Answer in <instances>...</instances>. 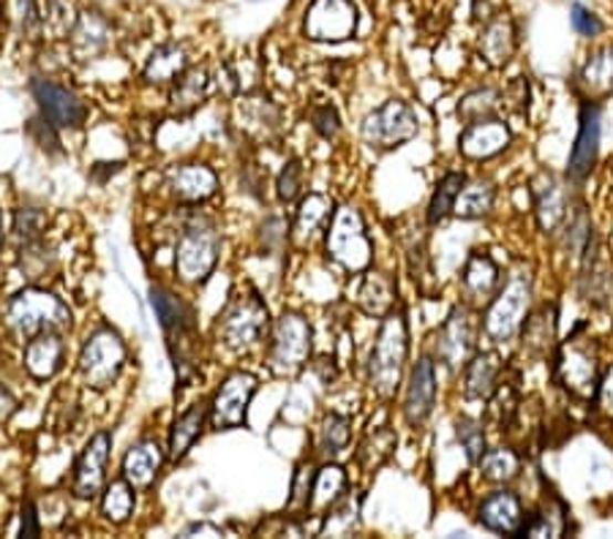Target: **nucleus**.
Instances as JSON below:
<instances>
[{"mask_svg":"<svg viewBox=\"0 0 613 539\" xmlns=\"http://www.w3.org/2000/svg\"><path fill=\"white\" fill-rule=\"evenodd\" d=\"M409 357V328L404 311H391L382 319L374 349L368 357V382L380 398H391L404 376Z\"/></svg>","mask_w":613,"mask_h":539,"instance_id":"obj_1","label":"nucleus"},{"mask_svg":"<svg viewBox=\"0 0 613 539\" xmlns=\"http://www.w3.org/2000/svg\"><path fill=\"white\" fill-rule=\"evenodd\" d=\"M6 319H9V328L25 341L41 333H69L74 324L72 308L46 289L37 287L22 289L11 298Z\"/></svg>","mask_w":613,"mask_h":539,"instance_id":"obj_2","label":"nucleus"},{"mask_svg":"<svg viewBox=\"0 0 613 539\" xmlns=\"http://www.w3.org/2000/svg\"><path fill=\"white\" fill-rule=\"evenodd\" d=\"M153 311H156L158 322H162L164 335H167L169 354L175 360V371H178L180 384L186 387V382L194 373V346H197V313L194 308L180 300L178 294L169 292L164 287H153L150 292Z\"/></svg>","mask_w":613,"mask_h":539,"instance_id":"obj_3","label":"nucleus"},{"mask_svg":"<svg viewBox=\"0 0 613 539\" xmlns=\"http://www.w3.org/2000/svg\"><path fill=\"white\" fill-rule=\"evenodd\" d=\"M325 248L328 257L346 272H363L371 268L374 242H371L368 229H365V221L357 207L341 205L333 213L325 235Z\"/></svg>","mask_w":613,"mask_h":539,"instance_id":"obj_4","label":"nucleus"},{"mask_svg":"<svg viewBox=\"0 0 613 539\" xmlns=\"http://www.w3.org/2000/svg\"><path fill=\"white\" fill-rule=\"evenodd\" d=\"M221 253V235L208 218H191L175 246V272L183 283L208 281Z\"/></svg>","mask_w":613,"mask_h":539,"instance_id":"obj_5","label":"nucleus"},{"mask_svg":"<svg viewBox=\"0 0 613 539\" xmlns=\"http://www.w3.org/2000/svg\"><path fill=\"white\" fill-rule=\"evenodd\" d=\"M314 346V330L298 311H284L270 328L268 363L279 376H294L305 369Z\"/></svg>","mask_w":613,"mask_h":539,"instance_id":"obj_6","label":"nucleus"},{"mask_svg":"<svg viewBox=\"0 0 613 539\" xmlns=\"http://www.w3.org/2000/svg\"><path fill=\"white\" fill-rule=\"evenodd\" d=\"M553 376L570 395L592 401L600 384V354L592 338H581L578 333L570 335V341L559 346Z\"/></svg>","mask_w":613,"mask_h":539,"instance_id":"obj_7","label":"nucleus"},{"mask_svg":"<svg viewBox=\"0 0 613 539\" xmlns=\"http://www.w3.org/2000/svg\"><path fill=\"white\" fill-rule=\"evenodd\" d=\"M529 303H532V278L529 272L516 270L507 278L502 292L488 305L486 335L497 343L510 341L527 322Z\"/></svg>","mask_w":613,"mask_h":539,"instance_id":"obj_8","label":"nucleus"},{"mask_svg":"<svg viewBox=\"0 0 613 539\" xmlns=\"http://www.w3.org/2000/svg\"><path fill=\"white\" fill-rule=\"evenodd\" d=\"M126 365V343L110 328H98L80 352V376L85 387L110 390Z\"/></svg>","mask_w":613,"mask_h":539,"instance_id":"obj_9","label":"nucleus"},{"mask_svg":"<svg viewBox=\"0 0 613 539\" xmlns=\"http://www.w3.org/2000/svg\"><path fill=\"white\" fill-rule=\"evenodd\" d=\"M270 330V317L268 305L262 303L257 292L235 294L232 303L227 305V311L221 313V322H218V335L227 343L229 349H243L257 346Z\"/></svg>","mask_w":613,"mask_h":539,"instance_id":"obj_10","label":"nucleus"},{"mask_svg":"<svg viewBox=\"0 0 613 539\" xmlns=\"http://www.w3.org/2000/svg\"><path fill=\"white\" fill-rule=\"evenodd\" d=\"M417 132H420V117L401 99L382 104L380 110L365 117L361 126L363 142L374 151H396V147L415 139Z\"/></svg>","mask_w":613,"mask_h":539,"instance_id":"obj_11","label":"nucleus"},{"mask_svg":"<svg viewBox=\"0 0 613 539\" xmlns=\"http://www.w3.org/2000/svg\"><path fill=\"white\" fill-rule=\"evenodd\" d=\"M259 390V379L249 371H232L218 387L214 404H210L208 423L214 431L243 428L249 417V404Z\"/></svg>","mask_w":613,"mask_h":539,"instance_id":"obj_12","label":"nucleus"},{"mask_svg":"<svg viewBox=\"0 0 613 539\" xmlns=\"http://www.w3.org/2000/svg\"><path fill=\"white\" fill-rule=\"evenodd\" d=\"M357 31V6L352 0H311L303 33L320 44H339Z\"/></svg>","mask_w":613,"mask_h":539,"instance_id":"obj_13","label":"nucleus"},{"mask_svg":"<svg viewBox=\"0 0 613 539\" xmlns=\"http://www.w3.org/2000/svg\"><path fill=\"white\" fill-rule=\"evenodd\" d=\"M112 449V434L110 431H96L87 438L85 449L76 458L74 466V496L76 499H96L107 485V460Z\"/></svg>","mask_w":613,"mask_h":539,"instance_id":"obj_14","label":"nucleus"},{"mask_svg":"<svg viewBox=\"0 0 613 539\" xmlns=\"http://www.w3.org/2000/svg\"><path fill=\"white\" fill-rule=\"evenodd\" d=\"M471 349H475V317H471L469 308L458 305L453 308L450 317L441 324L439 335H436V357L447 369L458 371L471 360Z\"/></svg>","mask_w":613,"mask_h":539,"instance_id":"obj_15","label":"nucleus"},{"mask_svg":"<svg viewBox=\"0 0 613 539\" xmlns=\"http://www.w3.org/2000/svg\"><path fill=\"white\" fill-rule=\"evenodd\" d=\"M33 99H37L41 115L58 128H82L87 121V106L69 87L58 85L52 80H33Z\"/></svg>","mask_w":613,"mask_h":539,"instance_id":"obj_16","label":"nucleus"},{"mask_svg":"<svg viewBox=\"0 0 613 539\" xmlns=\"http://www.w3.org/2000/svg\"><path fill=\"white\" fill-rule=\"evenodd\" d=\"M477 520L482 529L497 531V535L521 537L527 529V518H523V505L512 490H493L477 507Z\"/></svg>","mask_w":613,"mask_h":539,"instance_id":"obj_17","label":"nucleus"},{"mask_svg":"<svg viewBox=\"0 0 613 539\" xmlns=\"http://www.w3.org/2000/svg\"><path fill=\"white\" fill-rule=\"evenodd\" d=\"M512 134L507 123L497 121V117H482V121L467 123L461 139H458V151L461 156L471 158V162H486V158L499 156L507 151Z\"/></svg>","mask_w":613,"mask_h":539,"instance_id":"obj_18","label":"nucleus"},{"mask_svg":"<svg viewBox=\"0 0 613 539\" xmlns=\"http://www.w3.org/2000/svg\"><path fill=\"white\" fill-rule=\"evenodd\" d=\"M436 404V369L432 357H420L415 369L409 373V384H406V401L404 414L409 425H423L432 417Z\"/></svg>","mask_w":613,"mask_h":539,"instance_id":"obj_19","label":"nucleus"},{"mask_svg":"<svg viewBox=\"0 0 613 539\" xmlns=\"http://www.w3.org/2000/svg\"><path fill=\"white\" fill-rule=\"evenodd\" d=\"M581 298L592 305H605L613 298V268L611 259L598 242L589 237L586 259H583L581 272Z\"/></svg>","mask_w":613,"mask_h":539,"instance_id":"obj_20","label":"nucleus"},{"mask_svg":"<svg viewBox=\"0 0 613 539\" xmlns=\"http://www.w3.org/2000/svg\"><path fill=\"white\" fill-rule=\"evenodd\" d=\"M600 151V106L586 102L581 110V128H578V139L570 151V167L568 175L573 180H583L598 162Z\"/></svg>","mask_w":613,"mask_h":539,"instance_id":"obj_21","label":"nucleus"},{"mask_svg":"<svg viewBox=\"0 0 613 539\" xmlns=\"http://www.w3.org/2000/svg\"><path fill=\"white\" fill-rule=\"evenodd\" d=\"M169 191H173V197L183 205L208 203L218 191V177L216 172L205 167V164H180V167H175L173 175H169Z\"/></svg>","mask_w":613,"mask_h":539,"instance_id":"obj_22","label":"nucleus"},{"mask_svg":"<svg viewBox=\"0 0 613 539\" xmlns=\"http://www.w3.org/2000/svg\"><path fill=\"white\" fill-rule=\"evenodd\" d=\"M532 197H534V216L542 232H557L559 224L568 216V191H564L562 183L553 175H538V180L532 183Z\"/></svg>","mask_w":613,"mask_h":539,"instance_id":"obj_23","label":"nucleus"},{"mask_svg":"<svg viewBox=\"0 0 613 539\" xmlns=\"http://www.w3.org/2000/svg\"><path fill=\"white\" fill-rule=\"evenodd\" d=\"M63 357H66V343L63 333H41L31 338L25 346V371L39 382L55 376L63 369Z\"/></svg>","mask_w":613,"mask_h":539,"instance_id":"obj_24","label":"nucleus"},{"mask_svg":"<svg viewBox=\"0 0 613 539\" xmlns=\"http://www.w3.org/2000/svg\"><path fill=\"white\" fill-rule=\"evenodd\" d=\"M396 298H398L396 281H393L387 272H380V270L365 272L361 287H357L355 292L357 308H361L365 317H374V319H385L387 313L396 308Z\"/></svg>","mask_w":613,"mask_h":539,"instance_id":"obj_25","label":"nucleus"},{"mask_svg":"<svg viewBox=\"0 0 613 539\" xmlns=\"http://www.w3.org/2000/svg\"><path fill=\"white\" fill-rule=\"evenodd\" d=\"M162 464H164L162 447H158L153 438H143V442H137L126 455H123V464H121L123 479H128L137 490L150 488V485L156 483L158 471H162Z\"/></svg>","mask_w":613,"mask_h":539,"instance_id":"obj_26","label":"nucleus"},{"mask_svg":"<svg viewBox=\"0 0 613 539\" xmlns=\"http://www.w3.org/2000/svg\"><path fill=\"white\" fill-rule=\"evenodd\" d=\"M333 199L328 194H309L298 207V216L292 224V242L294 246H311L316 240V235L328 227V221L333 218Z\"/></svg>","mask_w":613,"mask_h":539,"instance_id":"obj_27","label":"nucleus"},{"mask_svg":"<svg viewBox=\"0 0 613 539\" xmlns=\"http://www.w3.org/2000/svg\"><path fill=\"white\" fill-rule=\"evenodd\" d=\"M480 55L486 58L488 66L502 69L516 55V25L510 17L497 14L486 22L480 33Z\"/></svg>","mask_w":613,"mask_h":539,"instance_id":"obj_28","label":"nucleus"},{"mask_svg":"<svg viewBox=\"0 0 613 539\" xmlns=\"http://www.w3.org/2000/svg\"><path fill=\"white\" fill-rule=\"evenodd\" d=\"M72 52L80 61H91L98 58L110 44V22L104 20L98 11H82L76 17V25L72 35Z\"/></svg>","mask_w":613,"mask_h":539,"instance_id":"obj_29","label":"nucleus"},{"mask_svg":"<svg viewBox=\"0 0 613 539\" xmlns=\"http://www.w3.org/2000/svg\"><path fill=\"white\" fill-rule=\"evenodd\" d=\"M499 283V268L488 253H471L464 265L461 272V287L464 294L471 300V303H488L497 292Z\"/></svg>","mask_w":613,"mask_h":539,"instance_id":"obj_30","label":"nucleus"},{"mask_svg":"<svg viewBox=\"0 0 613 539\" xmlns=\"http://www.w3.org/2000/svg\"><path fill=\"white\" fill-rule=\"evenodd\" d=\"M499 373H502V363L493 352L475 354L467 365H464V393L467 398L488 401L493 390L499 387Z\"/></svg>","mask_w":613,"mask_h":539,"instance_id":"obj_31","label":"nucleus"},{"mask_svg":"<svg viewBox=\"0 0 613 539\" xmlns=\"http://www.w3.org/2000/svg\"><path fill=\"white\" fill-rule=\"evenodd\" d=\"M208 414L210 408H205V404H197L175 419L173 431H169V444H167V455L173 464H178V460L186 458L188 449L199 442V436H202L205 431V423H208Z\"/></svg>","mask_w":613,"mask_h":539,"instance_id":"obj_32","label":"nucleus"},{"mask_svg":"<svg viewBox=\"0 0 613 539\" xmlns=\"http://www.w3.org/2000/svg\"><path fill=\"white\" fill-rule=\"evenodd\" d=\"M210 93V74L208 69H186L175 80L173 96H169V104H173L175 115H191L194 110L205 104Z\"/></svg>","mask_w":613,"mask_h":539,"instance_id":"obj_33","label":"nucleus"},{"mask_svg":"<svg viewBox=\"0 0 613 539\" xmlns=\"http://www.w3.org/2000/svg\"><path fill=\"white\" fill-rule=\"evenodd\" d=\"M521 330L523 349H527L532 357H546L553 346V338H557V308L540 305L532 317H527Z\"/></svg>","mask_w":613,"mask_h":539,"instance_id":"obj_34","label":"nucleus"},{"mask_svg":"<svg viewBox=\"0 0 613 539\" xmlns=\"http://www.w3.org/2000/svg\"><path fill=\"white\" fill-rule=\"evenodd\" d=\"M188 69V55L186 50L178 44H164L147 58L143 80L147 85H167V82H175L183 71Z\"/></svg>","mask_w":613,"mask_h":539,"instance_id":"obj_35","label":"nucleus"},{"mask_svg":"<svg viewBox=\"0 0 613 539\" xmlns=\"http://www.w3.org/2000/svg\"><path fill=\"white\" fill-rule=\"evenodd\" d=\"M493 199H497L493 183L477 177V180L464 183V188L458 191L456 205H453V216L464 218V221H475V218H482L491 213Z\"/></svg>","mask_w":613,"mask_h":539,"instance_id":"obj_36","label":"nucleus"},{"mask_svg":"<svg viewBox=\"0 0 613 539\" xmlns=\"http://www.w3.org/2000/svg\"><path fill=\"white\" fill-rule=\"evenodd\" d=\"M346 488V474L341 466L328 464L322 466L320 471H316L314 477V490H311V505H309V515H316V518H322V515L328 512L330 507L335 505V501L344 496Z\"/></svg>","mask_w":613,"mask_h":539,"instance_id":"obj_37","label":"nucleus"},{"mask_svg":"<svg viewBox=\"0 0 613 539\" xmlns=\"http://www.w3.org/2000/svg\"><path fill=\"white\" fill-rule=\"evenodd\" d=\"M581 85L592 99L609 96L613 91V44L589 55L581 69Z\"/></svg>","mask_w":613,"mask_h":539,"instance_id":"obj_38","label":"nucleus"},{"mask_svg":"<svg viewBox=\"0 0 613 539\" xmlns=\"http://www.w3.org/2000/svg\"><path fill=\"white\" fill-rule=\"evenodd\" d=\"M39 25L44 39H69L76 25L72 0H39Z\"/></svg>","mask_w":613,"mask_h":539,"instance_id":"obj_39","label":"nucleus"},{"mask_svg":"<svg viewBox=\"0 0 613 539\" xmlns=\"http://www.w3.org/2000/svg\"><path fill=\"white\" fill-rule=\"evenodd\" d=\"M128 479H112L102 490V515L112 526H123L134 515L137 507V494Z\"/></svg>","mask_w":613,"mask_h":539,"instance_id":"obj_40","label":"nucleus"},{"mask_svg":"<svg viewBox=\"0 0 613 539\" xmlns=\"http://www.w3.org/2000/svg\"><path fill=\"white\" fill-rule=\"evenodd\" d=\"M361 496H341L333 507L322 515V526L320 535H330V537H346L357 529L361 524Z\"/></svg>","mask_w":613,"mask_h":539,"instance_id":"obj_41","label":"nucleus"},{"mask_svg":"<svg viewBox=\"0 0 613 539\" xmlns=\"http://www.w3.org/2000/svg\"><path fill=\"white\" fill-rule=\"evenodd\" d=\"M396 444H398V436L393 434L391 428L371 431V434L363 438L361 449H357V464H361L365 471H376L387 458H391Z\"/></svg>","mask_w":613,"mask_h":539,"instance_id":"obj_42","label":"nucleus"},{"mask_svg":"<svg viewBox=\"0 0 613 539\" xmlns=\"http://www.w3.org/2000/svg\"><path fill=\"white\" fill-rule=\"evenodd\" d=\"M477 464H480L482 477H486L488 483H512V479L518 477V471H521V458H518V453H512L510 447L488 449V453H482V458L477 460Z\"/></svg>","mask_w":613,"mask_h":539,"instance_id":"obj_43","label":"nucleus"},{"mask_svg":"<svg viewBox=\"0 0 613 539\" xmlns=\"http://www.w3.org/2000/svg\"><path fill=\"white\" fill-rule=\"evenodd\" d=\"M352 438V419L344 414H328L320 425V453L325 458H335L350 447Z\"/></svg>","mask_w":613,"mask_h":539,"instance_id":"obj_44","label":"nucleus"},{"mask_svg":"<svg viewBox=\"0 0 613 539\" xmlns=\"http://www.w3.org/2000/svg\"><path fill=\"white\" fill-rule=\"evenodd\" d=\"M464 183H467V177H464L461 172H447V175L436 183V191L432 203H428V224H439L441 218L450 216Z\"/></svg>","mask_w":613,"mask_h":539,"instance_id":"obj_45","label":"nucleus"},{"mask_svg":"<svg viewBox=\"0 0 613 539\" xmlns=\"http://www.w3.org/2000/svg\"><path fill=\"white\" fill-rule=\"evenodd\" d=\"M568 531V512H564L562 501L551 499L534 515L532 524H527L523 535L527 537H562Z\"/></svg>","mask_w":613,"mask_h":539,"instance_id":"obj_46","label":"nucleus"},{"mask_svg":"<svg viewBox=\"0 0 613 539\" xmlns=\"http://www.w3.org/2000/svg\"><path fill=\"white\" fill-rule=\"evenodd\" d=\"M46 229V216L39 210V207H20L14 213V227H11V237H14L17 248L33 246V242H41Z\"/></svg>","mask_w":613,"mask_h":539,"instance_id":"obj_47","label":"nucleus"},{"mask_svg":"<svg viewBox=\"0 0 613 539\" xmlns=\"http://www.w3.org/2000/svg\"><path fill=\"white\" fill-rule=\"evenodd\" d=\"M314 477L316 469L311 464H300L292 479V496H289V512L303 515L309 512L311 505V490H314Z\"/></svg>","mask_w":613,"mask_h":539,"instance_id":"obj_48","label":"nucleus"},{"mask_svg":"<svg viewBox=\"0 0 613 539\" xmlns=\"http://www.w3.org/2000/svg\"><path fill=\"white\" fill-rule=\"evenodd\" d=\"M499 106L497 91L486 87V91H475L469 96H464V102L458 104V117H464L467 123L482 121V117H491V112Z\"/></svg>","mask_w":613,"mask_h":539,"instance_id":"obj_49","label":"nucleus"},{"mask_svg":"<svg viewBox=\"0 0 613 539\" xmlns=\"http://www.w3.org/2000/svg\"><path fill=\"white\" fill-rule=\"evenodd\" d=\"M276 191H279L281 203H294L300 197V191H303V164L298 158L284 164L279 180H276Z\"/></svg>","mask_w":613,"mask_h":539,"instance_id":"obj_50","label":"nucleus"},{"mask_svg":"<svg viewBox=\"0 0 613 539\" xmlns=\"http://www.w3.org/2000/svg\"><path fill=\"white\" fill-rule=\"evenodd\" d=\"M456 434H458V442H461L464 449H467L469 460H480L482 453H486V434H482V425L475 423V419L464 417L458 419Z\"/></svg>","mask_w":613,"mask_h":539,"instance_id":"obj_51","label":"nucleus"},{"mask_svg":"<svg viewBox=\"0 0 613 539\" xmlns=\"http://www.w3.org/2000/svg\"><path fill=\"white\" fill-rule=\"evenodd\" d=\"M516 408H518V393L512 384H502V387L493 390L491 412L497 414V419L502 428H507V425L512 423V417H516Z\"/></svg>","mask_w":613,"mask_h":539,"instance_id":"obj_52","label":"nucleus"},{"mask_svg":"<svg viewBox=\"0 0 613 539\" xmlns=\"http://www.w3.org/2000/svg\"><path fill=\"white\" fill-rule=\"evenodd\" d=\"M570 22H573V31L578 35H583V39H598V35L603 33L600 17L581 3H573V9H570Z\"/></svg>","mask_w":613,"mask_h":539,"instance_id":"obj_53","label":"nucleus"},{"mask_svg":"<svg viewBox=\"0 0 613 539\" xmlns=\"http://www.w3.org/2000/svg\"><path fill=\"white\" fill-rule=\"evenodd\" d=\"M28 132H31L33 139H37V145L41 147V151H46V153H61L63 151L61 139H58V126H55V123L46 121L44 115L33 117L31 126H28Z\"/></svg>","mask_w":613,"mask_h":539,"instance_id":"obj_54","label":"nucleus"},{"mask_svg":"<svg viewBox=\"0 0 613 539\" xmlns=\"http://www.w3.org/2000/svg\"><path fill=\"white\" fill-rule=\"evenodd\" d=\"M311 126H314V132L320 134L322 139H333V136L341 132V117L339 112H335V106L333 104L314 106V112H311Z\"/></svg>","mask_w":613,"mask_h":539,"instance_id":"obj_55","label":"nucleus"},{"mask_svg":"<svg viewBox=\"0 0 613 539\" xmlns=\"http://www.w3.org/2000/svg\"><path fill=\"white\" fill-rule=\"evenodd\" d=\"M39 520H37V507H33V501H25L20 509V515H17V537H39Z\"/></svg>","mask_w":613,"mask_h":539,"instance_id":"obj_56","label":"nucleus"},{"mask_svg":"<svg viewBox=\"0 0 613 539\" xmlns=\"http://www.w3.org/2000/svg\"><path fill=\"white\" fill-rule=\"evenodd\" d=\"M594 398H598L600 412L609 414V417H613V365H611L609 371L603 373V379H600L598 395H594Z\"/></svg>","mask_w":613,"mask_h":539,"instance_id":"obj_57","label":"nucleus"},{"mask_svg":"<svg viewBox=\"0 0 613 539\" xmlns=\"http://www.w3.org/2000/svg\"><path fill=\"white\" fill-rule=\"evenodd\" d=\"M17 412V398L6 387H0V423L11 417Z\"/></svg>","mask_w":613,"mask_h":539,"instance_id":"obj_58","label":"nucleus"},{"mask_svg":"<svg viewBox=\"0 0 613 539\" xmlns=\"http://www.w3.org/2000/svg\"><path fill=\"white\" fill-rule=\"evenodd\" d=\"M194 535H205V537H224V529H218L214 524H191L183 537H194Z\"/></svg>","mask_w":613,"mask_h":539,"instance_id":"obj_59","label":"nucleus"},{"mask_svg":"<svg viewBox=\"0 0 613 539\" xmlns=\"http://www.w3.org/2000/svg\"><path fill=\"white\" fill-rule=\"evenodd\" d=\"M0 246H3V221H0Z\"/></svg>","mask_w":613,"mask_h":539,"instance_id":"obj_60","label":"nucleus"}]
</instances>
